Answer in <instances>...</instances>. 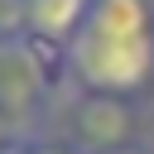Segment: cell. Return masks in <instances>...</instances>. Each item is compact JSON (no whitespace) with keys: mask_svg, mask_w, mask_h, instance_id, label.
<instances>
[{"mask_svg":"<svg viewBox=\"0 0 154 154\" xmlns=\"http://www.w3.org/2000/svg\"><path fill=\"white\" fill-rule=\"evenodd\" d=\"M77 130H82V144H96L101 154L130 130V116H125V106H120V96H106V91H87L82 101H77Z\"/></svg>","mask_w":154,"mask_h":154,"instance_id":"obj_3","label":"cell"},{"mask_svg":"<svg viewBox=\"0 0 154 154\" xmlns=\"http://www.w3.org/2000/svg\"><path fill=\"white\" fill-rule=\"evenodd\" d=\"M72 77L87 91L125 96L154 72V34L144 0H96L87 24L67 43Z\"/></svg>","mask_w":154,"mask_h":154,"instance_id":"obj_1","label":"cell"},{"mask_svg":"<svg viewBox=\"0 0 154 154\" xmlns=\"http://www.w3.org/2000/svg\"><path fill=\"white\" fill-rule=\"evenodd\" d=\"M96 0H24V29L38 43H72Z\"/></svg>","mask_w":154,"mask_h":154,"instance_id":"obj_2","label":"cell"},{"mask_svg":"<svg viewBox=\"0 0 154 154\" xmlns=\"http://www.w3.org/2000/svg\"><path fill=\"white\" fill-rule=\"evenodd\" d=\"M106 154H130V149H106Z\"/></svg>","mask_w":154,"mask_h":154,"instance_id":"obj_5","label":"cell"},{"mask_svg":"<svg viewBox=\"0 0 154 154\" xmlns=\"http://www.w3.org/2000/svg\"><path fill=\"white\" fill-rule=\"evenodd\" d=\"M29 154H72V149H53V144H43V149H29Z\"/></svg>","mask_w":154,"mask_h":154,"instance_id":"obj_4","label":"cell"}]
</instances>
